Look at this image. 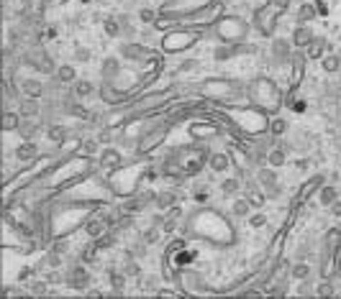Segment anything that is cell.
I'll use <instances>...</instances> for the list:
<instances>
[{"instance_id":"6da1fadb","label":"cell","mask_w":341,"mask_h":299,"mask_svg":"<svg viewBox=\"0 0 341 299\" xmlns=\"http://www.w3.org/2000/svg\"><path fill=\"white\" fill-rule=\"evenodd\" d=\"M287 8L285 0H272V3H267L264 8H259L254 13V26L257 31L262 36H272L275 33V26H277V15Z\"/></svg>"},{"instance_id":"7a4b0ae2","label":"cell","mask_w":341,"mask_h":299,"mask_svg":"<svg viewBox=\"0 0 341 299\" xmlns=\"http://www.w3.org/2000/svg\"><path fill=\"white\" fill-rule=\"evenodd\" d=\"M249 33V23H244L241 18H223L215 26V36L223 44H241Z\"/></svg>"},{"instance_id":"3957f363","label":"cell","mask_w":341,"mask_h":299,"mask_svg":"<svg viewBox=\"0 0 341 299\" xmlns=\"http://www.w3.org/2000/svg\"><path fill=\"white\" fill-rule=\"evenodd\" d=\"M251 100L259 107H264V110H275L277 107V87L272 85V79H259L251 87Z\"/></svg>"},{"instance_id":"277c9868","label":"cell","mask_w":341,"mask_h":299,"mask_svg":"<svg viewBox=\"0 0 341 299\" xmlns=\"http://www.w3.org/2000/svg\"><path fill=\"white\" fill-rule=\"evenodd\" d=\"M257 182L259 187H262V192L267 194V199H277L282 194V189H280V179H277L275 174V169L272 166H262V169H257Z\"/></svg>"},{"instance_id":"5b68a950","label":"cell","mask_w":341,"mask_h":299,"mask_svg":"<svg viewBox=\"0 0 341 299\" xmlns=\"http://www.w3.org/2000/svg\"><path fill=\"white\" fill-rule=\"evenodd\" d=\"M269 54H272V64L275 67H290L292 61V41L287 39H272L269 44Z\"/></svg>"},{"instance_id":"8992f818","label":"cell","mask_w":341,"mask_h":299,"mask_svg":"<svg viewBox=\"0 0 341 299\" xmlns=\"http://www.w3.org/2000/svg\"><path fill=\"white\" fill-rule=\"evenodd\" d=\"M118 54H121L126 61H144L151 51L144 46V44H139V41H126V44H121V46H118Z\"/></svg>"},{"instance_id":"52a82bcc","label":"cell","mask_w":341,"mask_h":299,"mask_svg":"<svg viewBox=\"0 0 341 299\" xmlns=\"http://www.w3.org/2000/svg\"><path fill=\"white\" fill-rule=\"evenodd\" d=\"M67 286L77 289V292H85L90 286V271L85 266H72L69 274H67Z\"/></svg>"},{"instance_id":"ba28073f","label":"cell","mask_w":341,"mask_h":299,"mask_svg":"<svg viewBox=\"0 0 341 299\" xmlns=\"http://www.w3.org/2000/svg\"><path fill=\"white\" fill-rule=\"evenodd\" d=\"M313 39H316V33L310 31V26H295V31L290 36V41H292L295 49H308Z\"/></svg>"},{"instance_id":"9c48e42d","label":"cell","mask_w":341,"mask_h":299,"mask_svg":"<svg viewBox=\"0 0 341 299\" xmlns=\"http://www.w3.org/2000/svg\"><path fill=\"white\" fill-rule=\"evenodd\" d=\"M41 110H44V105L36 97H21V103H18V113H21V118H39Z\"/></svg>"},{"instance_id":"30bf717a","label":"cell","mask_w":341,"mask_h":299,"mask_svg":"<svg viewBox=\"0 0 341 299\" xmlns=\"http://www.w3.org/2000/svg\"><path fill=\"white\" fill-rule=\"evenodd\" d=\"M328 49H331L328 39H321V36H316V39L310 41V46L305 49V57H308V59H323V57L328 54Z\"/></svg>"},{"instance_id":"8fae6325","label":"cell","mask_w":341,"mask_h":299,"mask_svg":"<svg viewBox=\"0 0 341 299\" xmlns=\"http://www.w3.org/2000/svg\"><path fill=\"white\" fill-rule=\"evenodd\" d=\"M21 90H23V97L41 100L44 95H47V85L39 82V79H21Z\"/></svg>"},{"instance_id":"7c38bea8","label":"cell","mask_w":341,"mask_h":299,"mask_svg":"<svg viewBox=\"0 0 341 299\" xmlns=\"http://www.w3.org/2000/svg\"><path fill=\"white\" fill-rule=\"evenodd\" d=\"M100 75H103V79H105V82H113V79L121 75V61L115 59V57H108V59H103Z\"/></svg>"},{"instance_id":"4fadbf2b","label":"cell","mask_w":341,"mask_h":299,"mask_svg":"<svg viewBox=\"0 0 341 299\" xmlns=\"http://www.w3.org/2000/svg\"><path fill=\"white\" fill-rule=\"evenodd\" d=\"M108 230V223H105V217H90V220L85 223V233L90 235V238H100V235Z\"/></svg>"},{"instance_id":"5bb4252c","label":"cell","mask_w":341,"mask_h":299,"mask_svg":"<svg viewBox=\"0 0 341 299\" xmlns=\"http://www.w3.org/2000/svg\"><path fill=\"white\" fill-rule=\"evenodd\" d=\"M208 166H211V171H215V174H223V171H228V166H231V156L228 153H211Z\"/></svg>"},{"instance_id":"9a60e30c","label":"cell","mask_w":341,"mask_h":299,"mask_svg":"<svg viewBox=\"0 0 341 299\" xmlns=\"http://www.w3.org/2000/svg\"><path fill=\"white\" fill-rule=\"evenodd\" d=\"M36 153H39V149H36L33 141H23V143H18V146H16V159L21 161V164H23V161H31Z\"/></svg>"},{"instance_id":"2e32d148","label":"cell","mask_w":341,"mask_h":299,"mask_svg":"<svg viewBox=\"0 0 341 299\" xmlns=\"http://www.w3.org/2000/svg\"><path fill=\"white\" fill-rule=\"evenodd\" d=\"M67 135H69L67 125H62V123H49V125H47V138H49V141H54V143H65V141H67Z\"/></svg>"},{"instance_id":"e0dca14e","label":"cell","mask_w":341,"mask_h":299,"mask_svg":"<svg viewBox=\"0 0 341 299\" xmlns=\"http://www.w3.org/2000/svg\"><path fill=\"white\" fill-rule=\"evenodd\" d=\"M285 161H287V151H285L282 146H272V149H269V153H267V164L272 166V169L285 166Z\"/></svg>"},{"instance_id":"ac0fdd59","label":"cell","mask_w":341,"mask_h":299,"mask_svg":"<svg viewBox=\"0 0 341 299\" xmlns=\"http://www.w3.org/2000/svg\"><path fill=\"white\" fill-rule=\"evenodd\" d=\"M93 82H90V79H75V82H72V95H75L77 100H85V97H90L93 95Z\"/></svg>"},{"instance_id":"d6986e66","label":"cell","mask_w":341,"mask_h":299,"mask_svg":"<svg viewBox=\"0 0 341 299\" xmlns=\"http://www.w3.org/2000/svg\"><path fill=\"white\" fill-rule=\"evenodd\" d=\"M318 199H321V205H323V207H331V205H334L336 199H339V189H336V184H323Z\"/></svg>"},{"instance_id":"ffe728a7","label":"cell","mask_w":341,"mask_h":299,"mask_svg":"<svg viewBox=\"0 0 341 299\" xmlns=\"http://www.w3.org/2000/svg\"><path fill=\"white\" fill-rule=\"evenodd\" d=\"M103 31H105V36H111V39H121V33H123V26H121V21H118V15H111V18H105L103 21Z\"/></svg>"},{"instance_id":"44dd1931","label":"cell","mask_w":341,"mask_h":299,"mask_svg":"<svg viewBox=\"0 0 341 299\" xmlns=\"http://www.w3.org/2000/svg\"><path fill=\"white\" fill-rule=\"evenodd\" d=\"M241 189H244V179H239V177H226L221 182V192L223 194H239Z\"/></svg>"},{"instance_id":"7402d4cb","label":"cell","mask_w":341,"mask_h":299,"mask_svg":"<svg viewBox=\"0 0 341 299\" xmlns=\"http://www.w3.org/2000/svg\"><path fill=\"white\" fill-rule=\"evenodd\" d=\"M36 131H39V123H36V118H23L21 128H18V133L23 135V141H33Z\"/></svg>"},{"instance_id":"603a6c76","label":"cell","mask_w":341,"mask_h":299,"mask_svg":"<svg viewBox=\"0 0 341 299\" xmlns=\"http://www.w3.org/2000/svg\"><path fill=\"white\" fill-rule=\"evenodd\" d=\"M313 269L308 266V261H298V264H292L290 269V276L295 279V282H303V279H310Z\"/></svg>"},{"instance_id":"cb8c5ba5","label":"cell","mask_w":341,"mask_h":299,"mask_svg":"<svg viewBox=\"0 0 341 299\" xmlns=\"http://www.w3.org/2000/svg\"><path fill=\"white\" fill-rule=\"evenodd\" d=\"M54 77H57L62 85H72V82L77 79V69L72 67V64H62V67L57 69V75H54Z\"/></svg>"},{"instance_id":"d4e9b609","label":"cell","mask_w":341,"mask_h":299,"mask_svg":"<svg viewBox=\"0 0 341 299\" xmlns=\"http://www.w3.org/2000/svg\"><path fill=\"white\" fill-rule=\"evenodd\" d=\"M316 13H318V8L313 5V3L300 5V11H298V26H308L313 18H316Z\"/></svg>"},{"instance_id":"484cf974","label":"cell","mask_w":341,"mask_h":299,"mask_svg":"<svg viewBox=\"0 0 341 299\" xmlns=\"http://www.w3.org/2000/svg\"><path fill=\"white\" fill-rule=\"evenodd\" d=\"M21 123H23V118H21V113H13V110H5V115H3V128L11 133V131H18L21 128Z\"/></svg>"},{"instance_id":"4316f807","label":"cell","mask_w":341,"mask_h":299,"mask_svg":"<svg viewBox=\"0 0 341 299\" xmlns=\"http://www.w3.org/2000/svg\"><path fill=\"white\" fill-rule=\"evenodd\" d=\"M100 164L108 166V169H115V166L121 164V153L115 151V149H103V153H100Z\"/></svg>"},{"instance_id":"83f0119b","label":"cell","mask_w":341,"mask_h":299,"mask_svg":"<svg viewBox=\"0 0 341 299\" xmlns=\"http://www.w3.org/2000/svg\"><path fill=\"white\" fill-rule=\"evenodd\" d=\"M246 199L251 202V207H257V210H259V207L267 202V194L262 192V187L257 184V187H249V189H246Z\"/></svg>"},{"instance_id":"f1b7e54d","label":"cell","mask_w":341,"mask_h":299,"mask_svg":"<svg viewBox=\"0 0 341 299\" xmlns=\"http://www.w3.org/2000/svg\"><path fill=\"white\" fill-rule=\"evenodd\" d=\"M108 279H111L113 292H115V294H121L123 289H126V279H129V276H126L123 271H115V269H111V271H108Z\"/></svg>"},{"instance_id":"f546056e","label":"cell","mask_w":341,"mask_h":299,"mask_svg":"<svg viewBox=\"0 0 341 299\" xmlns=\"http://www.w3.org/2000/svg\"><path fill=\"white\" fill-rule=\"evenodd\" d=\"M231 212L236 215V217H249L251 215V202L246 197H239V199H233V205H231Z\"/></svg>"},{"instance_id":"4dcf8cb0","label":"cell","mask_w":341,"mask_h":299,"mask_svg":"<svg viewBox=\"0 0 341 299\" xmlns=\"http://www.w3.org/2000/svg\"><path fill=\"white\" fill-rule=\"evenodd\" d=\"M321 67H323V72L334 75V72L341 69V57H339V54H326V57L321 59Z\"/></svg>"},{"instance_id":"1f68e13d","label":"cell","mask_w":341,"mask_h":299,"mask_svg":"<svg viewBox=\"0 0 341 299\" xmlns=\"http://www.w3.org/2000/svg\"><path fill=\"white\" fill-rule=\"evenodd\" d=\"M175 199H177V194L175 192H157V199H154V205L159 207V210H169V207H175Z\"/></svg>"},{"instance_id":"d6a6232c","label":"cell","mask_w":341,"mask_h":299,"mask_svg":"<svg viewBox=\"0 0 341 299\" xmlns=\"http://www.w3.org/2000/svg\"><path fill=\"white\" fill-rule=\"evenodd\" d=\"M239 51H241L239 46H231V44H226V46H218V49H215L213 57H215V61H228L233 54H239Z\"/></svg>"},{"instance_id":"836d02e7","label":"cell","mask_w":341,"mask_h":299,"mask_svg":"<svg viewBox=\"0 0 341 299\" xmlns=\"http://www.w3.org/2000/svg\"><path fill=\"white\" fill-rule=\"evenodd\" d=\"M121 271L126 276H131V279H141V266H139L136 258H126V264L121 266Z\"/></svg>"},{"instance_id":"e575fe53","label":"cell","mask_w":341,"mask_h":299,"mask_svg":"<svg viewBox=\"0 0 341 299\" xmlns=\"http://www.w3.org/2000/svg\"><path fill=\"white\" fill-rule=\"evenodd\" d=\"M95 246H97V251H108V248H113L115 246V233H111V230H105L100 238H95Z\"/></svg>"},{"instance_id":"d590c367","label":"cell","mask_w":341,"mask_h":299,"mask_svg":"<svg viewBox=\"0 0 341 299\" xmlns=\"http://www.w3.org/2000/svg\"><path fill=\"white\" fill-rule=\"evenodd\" d=\"M313 294H316V297H334V294H336V289H334V284H331L328 279H323V282L316 284Z\"/></svg>"},{"instance_id":"8d00e7d4","label":"cell","mask_w":341,"mask_h":299,"mask_svg":"<svg viewBox=\"0 0 341 299\" xmlns=\"http://www.w3.org/2000/svg\"><path fill=\"white\" fill-rule=\"evenodd\" d=\"M285 131H287V120H285V118H272V123H269V133L277 138V135H282Z\"/></svg>"},{"instance_id":"74e56055","label":"cell","mask_w":341,"mask_h":299,"mask_svg":"<svg viewBox=\"0 0 341 299\" xmlns=\"http://www.w3.org/2000/svg\"><path fill=\"white\" fill-rule=\"evenodd\" d=\"M321 182H323V177H313L310 182H308V184H305V187L300 189V199H308V197H310V194H313V192H316V189H318V184H321Z\"/></svg>"},{"instance_id":"f35d334b","label":"cell","mask_w":341,"mask_h":299,"mask_svg":"<svg viewBox=\"0 0 341 299\" xmlns=\"http://www.w3.org/2000/svg\"><path fill=\"white\" fill-rule=\"evenodd\" d=\"M139 21L144 23V26H151V23H154L157 21V11H151V8H139Z\"/></svg>"},{"instance_id":"ab89813d","label":"cell","mask_w":341,"mask_h":299,"mask_svg":"<svg viewBox=\"0 0 341 299\" xmlns=\"http://www.w3.org/2000/svg\"><path fill=\"white\" fill-rule=\"evenodd\" d=\"M97 138H85L82 143H80V153H85V156H93V153L97 151Z\"/></svg>"},{"instance_id":"60d3db41","label":"cell","mask_w":341,"mask_h":299,"mask_svg":"<svg viewBox=\"0 0 341 299\" xmlns=\"http://www.w3.org/2000/svg\"><path fill=\"white\" fill-rule=\"evenodd\" d=\"M90 59H93V51H90L87 46H77V49H75V61H80V64H87Z\"/></svg>"},{"instance_id":"b9f144b4","label":"cell","mask_w":341,"mask_h":299,"mask_svg":"<svg viewBox=\"0 0 341 299\" xmlns=\"http://www.w3.org/2000/svg\"><path fill=\"white\" fill-rule=\"evenodd\" d=\"M141 240L146 243V246H151V243H157V240H159V225H151V228L141 235Z\"/></svg>"},{"instance_id":"7bdbcfd3","label":"cell","mask_w":341,"mask_h":299,"mask_svg":"<svg viewBox=\"0 0 341 299\" xmlns=\"http://www.w3.org/2000/svg\"><path fill=\"white\" fill-rule=\"evenodd\" d=\"M139 284H141V292H157V276H141Z\"/></svg>"},{"instance_id":"ee69618b","label":"cell","mask_w":341,"mask_h":299,"mask_svg":"<svg viewBox=\"0 0 341 299\" xmlns=\"http://www.w3.org/2000/svg\"><path fill=\"white\" fill-rule=\"evenodd\" d=\"M197 67H200V61H197V59H185L182 64L177 67V72H190V69H197Z\"/></svg>"},{"instance_id":"f6af8a7d","label":"cell","mask_w":341,"mask_h":299,"mask_svg":"<svg viewBox=\"0 0 341 299\" xmlns=\"http://www.w3.org/2000/svg\"><path fill=\"white\" fill-rule=\"evenodd\" d=\"M264 223H267V217H264L262 212H257V215H251V217H249V225H251V228H262Z\"/></svg>"},{"instance_id":"bcb514c9","label":"cell","mask_w":341,"mask_h":299,"mask_svg":"<svg viewBox=\"0 0 341 299\" xmlns=\"http://www.w3.org/2000/svg\"><path fill=\"white\" fill-rule=\"evenodd\" d=\"M95 138L100 141V143H111V141H113V133L108 131V128H103V131H97V135H95Z\"/></svg>"},{"instance_id":"7dc6e473","label":"cell","mask_w":341,"mask_h":299,"mask_svg":"<svg viewBox=\"0 0 341 299\" xmlns=\"http://www.w3.org/2000/svg\"><path fill=\"white\" fill-rule=\"evenodd\" d=\"M31 294H47V284H44V282H33L31 284Z\"/></svg>"},{"instance_id":"c3c4849f","label":"cell","mask_w":341,"mask_h":299,"mask_svg":"<svg viewBox=\"0 0 341 299\" xmlns=\"http://www.w3.org/2000/svg\"><path fill=\"white\" fill-rule=\"evenodd\" d=\"M310 256V243H303V246L298 248V261H305Z\"/></svg>"},{"instance_id":"681fc988","label":"cell","mask_w":341,"mask_h":299,"mask_svg":"<svg viewBox=\"0 0 341 299\" xmlns=\"http://www.w3.org/2000/svg\"><path fill=\"white\" fill-rule=\"evenodd\" d=\"M298 294H300V297L310 294V284H308V279H303V282H300V286H298Z\"/></svg>"},{"instance_id":"f907efd6","label":"cell","mask_w":341,"mask_h":299,"mask_svg":"<svg viewBox=\"0 0 341 299\" xmlns=\"http://www.w3.org/2000/svg\"><path fill=\"white\" fill-rule=\"evenodd\" d=\"M328 210H331V215H334V217H341V199H336V202L331 205Z\"/></svg>"},{"instance_id":"816d5d0a","label":"cell","mask_w":341,"mask_h":299,"mask_svg":"<svg viewBox=\"0 0 341 299\" xmlns=\"http://www.w3.org/2000/svg\"><path fill=\"white\" fill-rule=\"evenodd\" d=\"M51 251H54V253H65V251H67V243H65V240H57V243L51 246Z\"/></svg>"},{"instance_id":"f5cc1de1","label":"cell","mask_w":341,"mask_h":299,"mask_svg":"<svg viewBox=\"0 0 341 299\" xmlns=\"http://www.w3.org/2000/svg\"><path fill=\"white\" fill-rule=\"evenodd\" d=\"M308 166H310V161H308V159H300V161H298V169H300V171H305Z\"/></svg>"},{"instance_id":"db71d44e","label":"cell","mask_w":341,"mask_h":299,"mask_svg":"<svg viewBox=\"0 0 341 299\" xmlns=\"http://www.w3.org/2000/svg\"><path fill=\"white\" fill-rule=\"evenodd\" d=\"M85 294H87V297H93V299L103 297V292H95V289H85Z\"/></svg>"},{"instance_id":"11a10c76","label":"cell","mask_w":341,"mask_h":299,"mask_svg":"<svg viewBox=\"0 0 341 299\" xmlns=\"http://www.w3.org/2000/svg\"><path fill=\"white\" fill-rule=\"evenodd\" d=\"M80 3H90V0H80Z\"/></svg>"}]
</instances>
